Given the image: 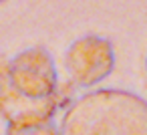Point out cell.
<instances>
[{"instance_id": "obj_1", "label": "cell", "mask_w": 147, "mask_h": 135, "mask_svg": "<svg viewBox=\"0 0 147 135\" xmlns=\"http://www.w3.org/2000/svg\"><path fill=\"white\" fill-rule=\"evenodd\" d=\"M61 135H147V101L123 89H97L65 113Z\"/></svg>"}, {"instance_id": "obj_2", "label": "cell", "mask_w": 147, "mask_h": 135, "mask_svg": "<svg viewBox=\"0 0 147 135\" xmlns=\"http://www.w3.org/2000/svg\"><path fill=\"white\" fill-rule=\"evenodd\" d=\"M8 87L0 91V109L30 101L42 105L55 99L59 75L51 53L45 47H32L16 55L6 69Z\"/></svg>"}, {"instance_id": "obj_3", "label": "cell", "mask_w": 147, "mask_h": 135, "mask_svg": "<svg viewBox=\"0 0 147 135\" xmlns=\"http://www.w3.org/2000/svg\"><path fill=\"white\" fill-rule=\"evenodd\" d=\"M65 65L69 71V77L79 87H93L95 83L103 81L113 73L115 67V53L109 38L87 34L77 38L67 55Z\"/></svg>"}, {"instance_id": "obj_4", "label": "cell", "mask_w": 147, "mask_h": 135, "mask_svg": "<svg viewBox=\"0 0 147 135\" xmlns=\"http://www.w3.org/2000/svg\"><path fill=\"white\" fill-rule=\"evenodd\" d=\"M51 117L53 115H24L10 119L6 135H61Z\"/></svg>"}, {"instance_id": "obj_5", "label": "cell", "mask_w": 147, "mask_h": 135, "mask_svg": "<svg viewBox=\"0 0 147 135\" xmlns=\"http://www.w3.org/2000/svg\"><path fill=\"white\" fill-rule=\"evenodd\" d=\"M145 67H147V61H145Z\"/></svg>"}, {"instance_id": "obj_6", "label": "cell", "mask_w": 147, "mask_h": 135, "mask_svg": "<svg viewBox=\"0 0 147 135\" xmlns=\"http://www.w3.org/2000/svg\"><path fill=\"white\" fill-rule=\"evenodd\" d=\"M0 2H4V0H0Z\"/></svg>"}]
</instances>
